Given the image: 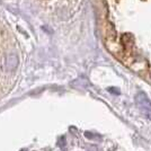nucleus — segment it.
<instances>
[{
    "label": "nucleus",
    "mask_w": 151,
    "mask_h": 151,
    "mask_svg": "<svg viewBox=\"0 0 151 151\" xmlns=\"http://www.w3.org/2000/svg\"><path fill=\"white\" fill-rule=\"evenodd\" d=\"M134 101L139 109H141L145 114H151V101L145 93H138L134 97Z\"/></svg>",
    "instance_id": "obj_1"
},
{
    "label": "nucleus",
    "mask_w": 151,
    "mask_h": 151,
    "mask_svg": "<svg viewBox=\"0 0 151 151\" xmlns=\"http://www.w3.org/2000/svg\"><path fill=\"white\" fill-rule=\"evenodd\" d=\"M150 77H151V73H150Z\"/></svg>",
    "instance_id": "obj_2"
},
{
    "label": "nucleus",
    "mask_w": 151,
    "mask_h": 151,
    "mask_svg": "<svg viewBox=\"0 0 151 151\" xmlns=\"http://www.w3.org/2000/svg\"><path fill=\"white\" fill-rule=\"evenodd\" d=\"M22 151H23V150H22Z\"/></svg>",
    "instance_id": "obj_3"
}]
</instances>
